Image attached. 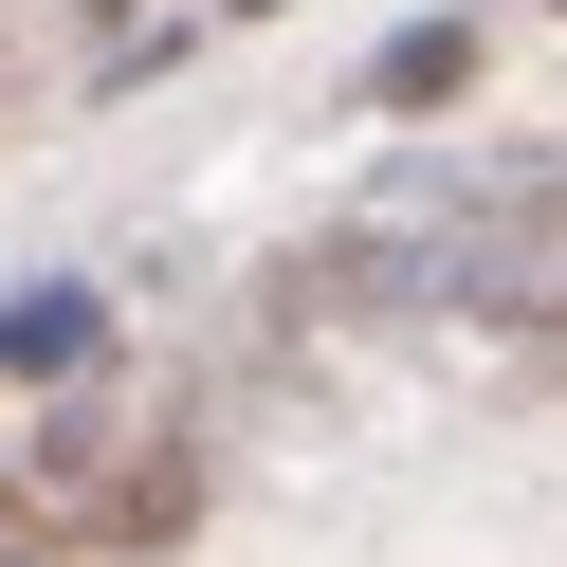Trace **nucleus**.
Segmentation results:
<instances>
[{"mask_svg":"<svg viewBox=\"0 0 567 567\" xmlns=\"http://www.w3.org/2000/svg\"><path fill=\"white\" fill-rule=\"evenodd\" d=\"M457 74H476V19H421V38H384V74H367V92H384V111H440Z\"/></svg>","mask_w":567,"mask_h":567,"instance_id":"nucleus-1","label":"nucleus"},{"mask_svg":"<svg viewBox=\"0 0 567 567\" xmlns=\"http://www.w3.org/2000/svg\"><path fill=\"white\" fill-rule=\"evenodd\" d=\"M0 367H19V384L92 367V293H19V311H0Z\"/></svg>","mask_w":567,"mask_h":567,"instance_id":"nucleus-2","label":"nucleus"},{"mask_svg":"<svg viewBox=\"0 0 567 567\" xmlns=\"http://www.w3.org/2000/svg\"><path fill=\"white\" fill-rule=\"evenodd\" d=\"M513 275H530V293H549V311H567V220H549V238H530V257H513Z\"/></svg>","mask_w":567,"mask_h":567,"instance_id":"nucleus-3","label":"nucleus"},{"mask_svg":"<svg viewBox=\"0 0 567 567\" xmlns=\"http://www.w3.org/2000/svg\"><path fill=\"white\" fill-rule=\"evenodd\" d=\"M0 567H38V549H0Z\"/></svg>","mask_w":567,"mask_h":567,"instance_id":"nucleus-4","label":"nucleus"}]
</instances>
